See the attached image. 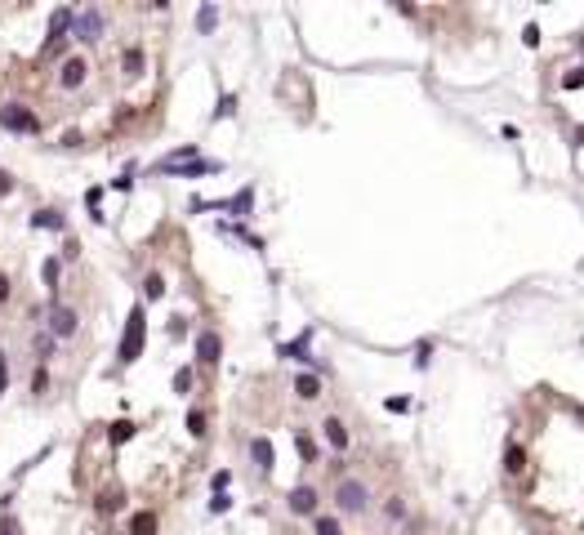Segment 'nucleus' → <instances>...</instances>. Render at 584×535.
<instances>
[{
  "mask_svg": "<svg viewBox=\"0 0 584 535\" xmlns=\"http://www.w3.org/2000/svg\"><path fill=\"white\" fill-rule=\"evenodd\" d=\"M335 504H339V513H366L371 509V486L362 482V477H339L335 482Z\"/></svg>",
  "mask_w": 584,
  "mask_h": 535,
  "instance_id": "f257e3e1",
  "label": "nucleus"
},
{
  "mask_svg": "<svg viewBox=\"0 0 584 535\" xmlns=\"http://www.w3.org/2000/svg\"><path fill=\"white\" fill-rule=\"evenodd\" d=\"M0 125L14 129V134H36V129H41V116H36L32 107H23V103H5V107H0Z\"/></svg>",
  "mask_w": 584,
  "mask_h": 535,
  "instance_id": "f03ea898",
  "label": "nucleus"
},
{
  "mask_svg": "<svg viewBox=\"0 0 584 535\" xmlns=\"http://www.w3.org/2000/svg\"><path fill=\"white\" fill-rule=\"evenodd\" d=\"M138 348H143V308L129 313V331H125V344H121V361H134Z\"/></svg>",
  "mask_w": 584,
  "mask_h": 535,
  "instance_id": "7ed1b4c3",
  "label": "nucleus"
},
{
  "mask_svg": "<svg viewBox=\"0 0 584 535\" xmlns=\"http://www.w3.org/2000/svg\"><path fill=\"white\" fill-rule=\"evenodd\" d=\"M85 72H90V63L72 54V59H63V67H59V85H63V90H76V85H85Z\"/></svg>",
  "mask_w": 584,
  "mask_h": 535,
  "instance_id": "20e7f679",
  "label": "nucleus"
},
{
  "mask_svg": "<svg viewBox=\"0 0 584 535\" xmlns=\"http://www.w3.org/2000/svg\"><path fill=\"white\" fill-rule=\"evenodd\" d=\"M98 32H103V18L94 14V9L72 14V36H81V41H98Z\"/></svg>",
  "mask_w": 584,
  "mask_h": 535,
  "instance_id": "39448f33",
  "label": "nucleus"
},
{
  "mask_svg": "<svg viewBox=\"0 0 584 535\" xmlns=\"http://www.w3.org/2000/svg\"><path fill=\"white\" fill-rule=\"evenodd\" d=\"M286 504H290V513H317V491L313 486H295L286 495Z\"/></svg>",
  "mask_w": 584,
  "mask_h": 535,
  "instance_id": "423d86ee",
  "label": "nucleus"
},
{
  "mask_svg": "<svg viewBox=\"0 0 584 535\" xmlns=\"http://www.w3.org/2000/svg\"><path fill=\"white\" fill-rule=\"evenodd\" d=\"M50 331L63 335V339L76 335V313H72V308H54V313H50Z\"/></svg>",
  "mask_w": 584,
  "mask_h": 535,
  "instance_id": "0eeeda50",
  "label": "nucleus"
},
{
  "mask_svg": "<svg viewBox=\"0 0 584 535\" xmlns=\"http://www.w3.org/2000/svg\"><path fill=\"white\" fill-rule=\"evenodd\" d=\"M322 437H326L335 450H348V442H353V437H348V428H344V419H335V415L322 424Z\"/></svg>",
  "mask_w": 584,
  "mask_h": 535,
  "instance_id": "6e6552de",
  "label": "nucleus"
},
{
  "mask_svg": "<svg viewBox=\"0 0 584 535\" xmlns=\"http://www.w3.org/2000/svg\"><path fill=\"white\" fill-rule=\"evenodd\" d=\"M219 353H223V344H219V335H214V331H205L201 339H196V357H201L205 366H214V361H219Z\"/></svg>",
  "mask_w": 584,
  "mask_h": 535,
  "instance_id": "1a4fd4ad",
  "label": "nucleus"
},
{
  "mask_svg": "<svg viewBox=\"0 0 584 535\" xmlns=\"http://www.w3.org/2000/svg\"><path fill=\"white\" fill-rule=\"evenodd\" d=\"M504 473H508V477H522V473H526V450L517 446V442L504 446Z\"/></svg>",
  "mask_w": 584,
  "mask_h": 535,
  "instance_id": "9d476101",
  "label": "nucleus"
},
{
  "mask_svg": "<svg viewBox=\"0 0 584 535\" xmlns=\"http://www.w3.org/2000/svg\"><path fill=\"white\" fill-rule=\"evenodd\" d=\"M250 455H254V464H259L263 473H272L277 455H272V442H268V437H254V442H250Z\"/></svg>",
  "mask_w": 584,
  "mask_h": 535,
  "instance_id": "9b49d317",
  "label": "nucleus"
},
{
  "mask_svg": "<svg viewBox=\"0 0 584 535\" xmlns=\"http://www.w3.org/2000/svg\"><path fill=\"white\" fill-rule=\"evenodd\" d=\"M295 392H299L304 401H317V397H322V379H317V375H299V379H295Z\"/></svg>",
  "mask_w": 584,
  "mask_h": 535,
  "instance_id": "f8f14e48",
  "label": "nucleus"
},
{
  "mask_svg": "<svg viewBox=\"0 0 584 535\" xmlns=\"http://www.w3.org/2000/svg\"><path fill=\"white\" fill-rule=\"evenodd\" d=\"M121 67H125V76H138V72H143V50L129 45V50L121 54Z\"/></svg>",
  "mask_w": 584,
  "mask_h": 535,
  "instance_id": "ddd939ff",
  "label": "nucleus"
},
{
  "mask_svg": "<svg viewBox=\"0 0 584 535\" xmlns=\"http://www.w3.org/2000/svg\"><path fill=\"white\" fill-rule=\"evenodd\" d=\"M295 446H299V455H304V464H317V442L304 433V428L295 433Z\"/></svg>",
  "mask_w": 584,
  "mask_h": 535,
  "instance_id": "4468645a",
  "label": "nucleus"
},
{
  "mask_svg": "<svg viewBox=\"0 0 584 535\" xmlns=\"http://www.w3.org/2000/svg\"><path fill=\"white\" fill-rule=\"evenodd\" d=\"M32 223H36V228H63V214H54V210H36Z\"/></svg>",
  "mask_w": 584,
  "mask_h": 535,
  "instance_id": "2eb2a0df",
  "label": "nucleus"
},
{
  "mask_svg": "<svg viewBox=\"0 0 584 535\" xmlns=\"http://www.w3.org/2000/svg\"><path fill=\"white\" fill-rule=\"evenodd\" d=\"M129 531H134V535H152V531H156V518H152V513H138Z\"/></svg>",
  "mask_w": 584,
  "mask_h": 535,
  "instance_id": "dca6fc26",
  "label": "nucleus"
},
{
  "mask_svg": "<svg viewBox=\"0 0 584 535\" xmlns=\"http://www.w3.org/2000/svg\"><path fill=\"white\" fill-rule=\"evenodd\" d=\"M129 437H134V424H129V419L112 424V442H129Z\"/></svg>",
  "mask_w": 584,
  "mask_h": 535,
  "instance_id": "f3484780",
  "label": "nucleus"
},
{
  "mask_svg": "<svg viewBox=\"0 0 584 535\" xmlns=\"http://www.w3.org/2000/svg\"><path fill=\"white\" fill-rule=\"evenodd\" d=\"M187 433H192V437L205 433V415H201V410H192V415H187Z\"/></svg>",
  "mask_w": 584,
  "mask_h": 535,
  "instance_id": "a211bd4d",
  "label": "nucleus"
},
{
  "mask_svg": "<svg viewBox=\"0 0 584 535\" xmlns=\"http://www.w3.org/2000/svg\"><path fill=\"white\" fill-rule=\"evenodd\" d=\"M384 509H388V518H406V504H402V495H388V504H384Z\"/></svg>",
  "mask_w": 584,
  "mask_h": 535,
  "instance_id": "6ab92c4d",
  "label": "nucleus"
},
{
  "mask_svg": "<svg viewBox=\"0 0 584 535\" xmlns=\"http://www.w3.org/2000/svg\"><path fill=\"white\" fill-rule=\"evenodd\" d=\"M317 535H339V522L335 518H317Z\"/></svg>",
  "mask_w": 584,
  "mask_h": 535,
  "instance_id": "aec40b11",
  "label": "nucleus"
},
{
  "mask_svg": "<svg viewBox=\"0 0 584 535\" xmlns=\"http://www.w3.org/2000/svg\"><path fill=\"white\" fill-rule=\"evenodd\" d=\"M174 388H178V392H187V388H192V370H187V366L174 375Z\"/></svg>",
  "mask_w": 584,
  "mask_h": 535,
  "instance_id": "412c9836",
  "label": "nucleus"
},
{
  "mask_svg": "<svg viewBox=\"0 0 584 535\" xmlns=\"http://www.w3.org/2000/svg\"><path fill=\"white\" fill-rule=\"evenodd\" d=\"M143 290H147V299H161V290H165V286H161V277H147V281H143Z\"/></svg>",
  "mask_w": 584,
  "mask_h": 535,
  "instance_id": "4be33fe9",
  "label": "nucleus"
},
{
  "mask_svg": "<svg viewBox=\"0 0 584 535\" xmlns=\"http://www.w3.org/2000/svg\"><path fill=\"white\" fill-rule=\"evenodd\" d=\"M214 18H219V14H214V9H201V14H196V23H201V32H210V27H214Z\"/></svg>",
  "mask_w": 584,
  "mask_h": 535,
  "instance_id": "5701e85b",
  "label": "nucleus"
},
{
  "mask_svg": "<svg viewBox=\"0 0 584 535\" xmlns=\"http://www.w3.org/2000/svg\"><path fill=\"white\" fill-rule=\"evenodd\" d=\"M522 41H526V45H531V50H535V45H540V27H535V23H526V32H522Z\"/></svg>",
  "mask_w": 584,
  "mask_h": 535,
  "instance_id": "b1692460",
  "label": "nucleus"
},
{
  "mask_svg": "<svg viewBox=\"0 0 584 535\" xmlns=\"http://www.w3.org/2000/svg\"><path fill=\"white\" fill-rule=\"evenodd\" d=\"M45 388H50V375L36 370V375H32V392H45Z\"/></svg>",
  "mask_w": 584,
  "mask_h": 535,
  "instance_id": "393cba45",
  "label": "nucleus"
},
{
  "mask_svg": "<svg viewBox=\"0 0 584 535\" xmlns=\"http://www.w3.org/2000/svg\"><path fill=\"white\" fill-rule=\"evenodd\" d=\"M388 410H397V415H402V410H410V401L406 397H388Z\"/></svg>",
  "mask_w": 584,
  "mask_h": 535,
  "instance_id": "a878e982",
  "label": "nucleus"
},
{
  "mask_svg": "<svg viewBox=\"0 0 584 535\" xmlns=\"http://www.w3.org/2000/svg\"><path fill=\"white\" fill-rule=\"evenodd\" d=\"M9 192H14V178H9L5 170H0V196H9Z\"/></svg>",
  "mask_w": 584,
  "mask_h": 535,
  "instance_id": "bb28decb",
  "label": "nucleus"
},
{
  "mask_svg": "<svg viewBox=\"0 0 584 535\" xmlns=\"http://www.w3.org/2000/svg\"><path fill=\"white\" fill-rule=\"evenodd\" d=\"M5 384H9V366L0 361V392H5Z\"/></svg>",
  "mask_w": 584,
  "mask_h": 535,
  "instance_id": "cd10ccee",
  "label": "nucleus"
},
{
  "mask_svg": "<svg viewBox=\"0 0 584 535\" xmlns=\"http://www.w3.org/2000/svg\"><path fill=\"white\" fill-rule=\"evenodd\" d=\"M0 535H18V527L14 522H0Z\"/></svg>",
  "mask_w": 584,
  "mask_h": 535,
  "instance_id": "c85d7f7f",
  "label": "nucleus"
},
{
  "mask_svg": "<svg viewBox=\"0 0 584 535\" xmlns=\"http://www.w3.org/2000/svg\"><path fill=\"white\" fill-rule=\"evenodd\" d=\"M0 299H9V281L5 277H0Z\"/></svg>",
  "mask_w": 584,
  "mask_h": 535,
  "instance_id": "c756f323",
  "label": "nucleus"
},
{
  "mask_svg": "<svg viewBox=\"0 0 584 535\" xmlns=\"http://www.w3.org/2000/svg\"><path fill=\"white\" fill-rule=\"evenodd\" d=\"M580 45H584V41H580Z\"/></svg>",
  "mask_w": 584,
  "mask_h": 535,
  "instance_id": "7c9ffc66",
  "label": "nucleus"
}]
</instances>
